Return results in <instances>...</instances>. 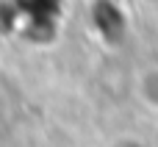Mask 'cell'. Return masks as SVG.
Instances as JSON below:
<instances>
[{"label": "cell", "mask_w": 158, "mask_h": 147, "mask_svg": "<svg viewBox=\"0 0 158 147\" xmlns=\"http://www.w3.org/2000/svg\"><path fill=\"white\" fill-rule=\"evenodd\" d=\"M133 92H136V100L150 111L158 114V64L150 67H142L133 78Z\"/></svg>", "instance_id": "obj_1"}, {"label": "cell", "mask_w": 158, "mask_h": 147, "mask_svg": "<svg viewBox=\"0 0 158 147\" xmlns=\"http://www.w3.org/2000/svg\"><path fill=\"white\" fill-rule=\"evenodd\" d=\"M106 147H150L142 136H131V133H119V136H114L111 142Z\"/></svg>", "instance_id": "obj_2"}]
</instances>
